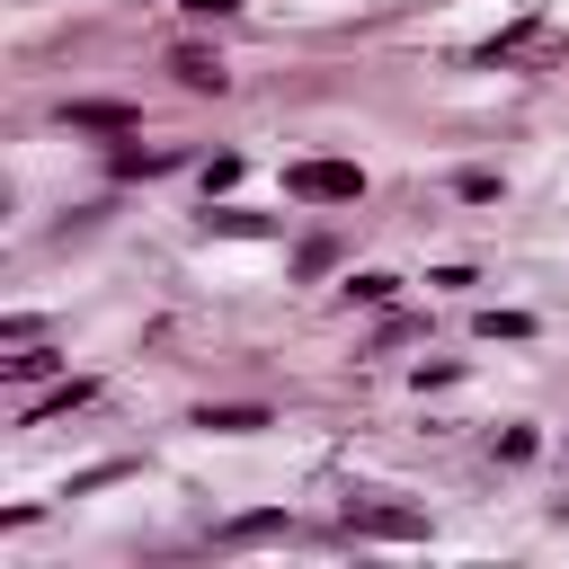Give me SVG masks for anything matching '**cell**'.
I'll use <instances>...</instances> for the list:
<instances>
[{
    "instance_id": "6da1fadb",
    "label": "cell",
    "mask_w": 569,
    "mask_h": 569,
    "mask_svg": "<svg viewBox=\"0 0 569 569\" xmlns=\"http://www.w3.org/2000/svg\"><path fill=\"white\" fill-rule=\"evenodd\" d=\"M284 196L293 204H356L365 196V169L356 160H293L284 169Z\"/></svg>"
},
{
    "instance_id": "7a4b0ae2",
    "label": "cell",
    "mask_w": 569,
    "mask_h": 569,
    "mask_svg": "<svg viewBox=\"0 0 569 569\" xmlns=\"http://www.w3.org/2000/svg\"><path fill=\"white\" fill-rule=\"evenodd\" d=\"M338 525H347V533H373V542H418V533H427L418 507H382V498H347Z\"/></svg>"
},
{
    "instance_id": "3957f363",
    "label": "cell",
    "mask_w": 569,
    "mask_h": 569,
    "mask_svg": "<svg viewBox=\"0 0 569 569\" xmlns=\"http://www.w3.org/2000/svg\"><path fill=\"white\" fill-rule=\"evenodd\" d=\"M62 124H80V133H133V107L124 98H71Z\"/></svg>"
},
{
    "instance_id": "277c9868",
    "label": "cell",
    "mask_w": 569,
    "mask_h": 569,
    "mask_svg": "<svg viewBox=\"0 0 569 569\" xmlns=\"http://www.w3.org/2000/svg\"><path fill=\"white\" fill-rule=\"evenodd\" d=\"M196 427H213V436H258L267 409H258V400H222V409H196Z\"/></svg>"
},
{
    "instance_id": "5b68a950",
    "label": "cell",
    "mask_w": 569,
    "mask_h": 569,
    "mask_svg": "<svg viewBox=\"0 0 569 569\" xmlns=\"http://www.w3.org/2000/svg\"><path fill=\"white\" fill-rule=\"evenodd\" d=\"M169 71H178L187 89H222V80H231V71H222V62L204 53V44H178V53H169Z\"/></svg>"
},
{
    "instance_id": "8992f818",
    "label": "cell",
    "mask_w": 569,
    "mask_h": 569,
    "mask_svg": "<svg viewBox=\"0 0 569 569\" xmlns=\"http://www.w3.org/2000/svg\"><path fill=\"white\" fill-rule=\"evenodd\" d=\"M204 231H231V240H258V231H267V222H258V213H240V204H222V213H213V204H204Z\"/></svg>"
},
{
    "instance_id": "52a82bcc",
    "label": "cell",
    "mask_w": 569,
    "mask_h": 569,
    "mask_svg": "<svg viewBox=\"0 0 569 569\" xmlns=\"http://www.w3.org/2000/svg\"><path fill=\"white\" fill-rule=\"evenodd\" d=\"M89 400V382H62V391H44L36 409H27V427H44V418H62V409H80Z\"/></svg>"
},
{
    "instance_id": "ba28073f",
    "label": "cell",
    "mask_w": 569,
    "mask_h": 569,
    "mask_svg": "<svg viewBox=\"0 0 569 569\" xmlns=\"http://www.w3.org/2000/svg\"><path fill=\"white\" fill-rule=\"evenodd\" d=\"M480 338H533L525 311H480Z\"/></svg>"
},
{
    "instance_id": "9c48e42d",
    "label": "cell",
    "mask_w": 569,
    "mask_h": 569,
    "mask_svg": "<svg viewBox=\"0 0 569 569\" xmlns=\"http://www.w3.org/2000/svg\"><path fill=\"white\" fill-rule=\"evenodd\" d=\"M453 196H462V204H489V196H498V178H489V169H462V178H453Z\"/></svg>"
},
{
    "instance_id": "30bf717a",
    "label": "cell",
    "mask_w": 569,
    "mask_h": 569,
    "mask_svg": "<svg viewBox=\"0 0 569 569\" xmlns=\"http://www.w3.org/2000/svg\"><path fill=\"white\" fill-rule=\"evenodd\" d=\"M533 445H542L533 427H507V436H498V462H533Z\"/></svg>"
},
{
    "instance_id": "8fae6325",
    "label": "cell",
    "mask_w": 569,
    "mask_h": 569,
    "mask_svg": "<svg viewBox=\"0 0 569 569\" xmlns=\"http://www.w3.org/2000/svg\"><path fill=\"white\" fill-rule=\"evenodd\" d=\"M116 169L124 178H151V169H169V151H116Z\"/></svg>"
},
{
    "instance_id": "7c38bea8",
    "label": "cell",
    "mask_w": 569,
    "mask_h": 569,
    "mask_svg": "<svg viewBox=\"0 0 569 569\" xmlns=\"http://www.w3.org/2000/svg\"><path fill=\"white\" fill-rule=\"evenodd\" d=\"M44 365H53V356H44V347H36V338H27V356H9V382H36V373H44Z\"/></svg>"
},
{
    "instance_id": "4fadbf2b",
    "label": "cell",
    "mask_w": 569,
    "mask_h": 569,
    "mask_svg": "<svg viewBox=\"0 0 569 569\" xmlns=\"http://www.w3.org/2000/svg\"><path fill=\"white\" fill-rule=\"evenodd\" d=\"M187 9H204V18H222V9H240V0H187Z\"/></svg>"
}]
</instances>
